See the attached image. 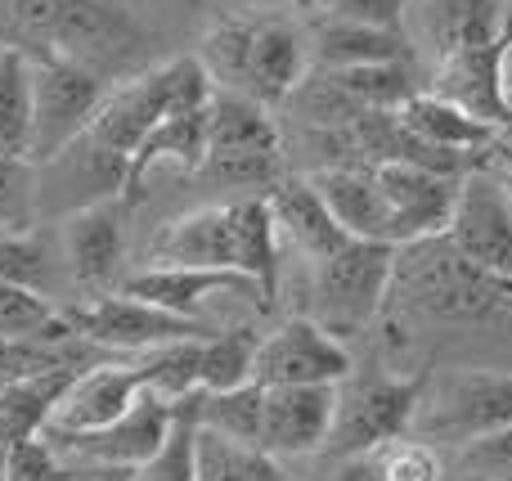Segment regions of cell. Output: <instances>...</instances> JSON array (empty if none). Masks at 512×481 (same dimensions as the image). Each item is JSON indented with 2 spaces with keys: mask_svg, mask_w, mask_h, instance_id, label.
<instances>
[{
  "mask_svg": "<svg viewBox=\"0 0 512 481\" xmlns=\"http://www.w3.org/2000/svg\"><path fill=\"white\" fill-rule=\"evenodd\" d=\"M391 293L405 306L432 315V320L472 324L508 311L512 293L504 284L477 270L445 234L409 239L396 248V270H391Z\"/></svg>",
  "mask_w": 512,
  "mask_h": 481,
  "instance_id": "obj_1",
  "label": "cell"
},
{
  "mask_svg": "<svg viewBox=\"0 0 512 481\" xmlns=\"http://www.w3.org/2000/svg\"><path fill=\"white\" fill-rule=\"evenodd\" d=\"M216 95V81L207 77L203 59L185 54V59L158 63V68H144L135 77L108 86L104 104H99L95 122H90V140L104 144L108 153L131 162V153L144 144V135L162 122L167 113L180 108H207Z\"/></svg>",
  "mask_w": 512,
  "mask_h": 481,
  "instance_id": "obj_2",
  "label": "cell"
},
{
  "mask_svg": "<svg viewBox=\"0 0 512 481\" xmlns=\"http://www.w3.org/2000/svg\"><path fill=\"white\" fill-rule=\"evenodd\" d=\"M310 293H315V315L328 333L369 329L382 315L391 297V270H396V243L382 239H346L324 261H310Z\"/></svg>",
  "mask_w": 512,
  "mask_h": 481,
  "instance_id": "obj_3",
  "label": "cell"
},
{
  "mask_svg": "<svg viewBox=\"0 0 512 481\" xmlns=\"http://www.w3.org/2000/svg\"><path fill=\"white\" fill-rule=\"evenodd\" d=\"M512 423V374L504 369H454L427 378L414 428L432 446H468Z\"/></svg>",
  "mask_w": 512,
  "mask_h": 481,
  "instance_id": "obj_4",
  "label": "cell"
},
{
  "mask_svg": "<svg viewBox=\"0 0 512 481\" xmlns=\"http://www.w3.org/2000/svg\"><path fill=\"white\" fill-rule=\"evenodd\" d=\"M149 41V27L117 0H68L45 45L95 72L99 81L117 86V81L144 72L140 63L149 54Z\"/></svg>",
  "mask_w": 512,
  "mask_h": 481,
  "instance_id": "obj_5",
  "label": "cell"
},
{
  "mask_svg": "<svg viewBox=\"0 0 512 481\" xmlns=\"http://www.w3.org/2000/svg\"><path fill=\"white\" fill-rule=\"evenodd\" d=\"M104 95L108 81H99L81 63L54 50L32 59V162H50L68 144H77L95 122Z\"/></svg>",
  "mask_w": 512,
  "mask_h": 481,
  "instance_id": "obj_6",
  "label": "cell"
},
{
  "mask_svg": "<svg viewBox=\"0 0 512 481\" xmlns=\"http://www.w3.org/2000/svg\"><path fill=\"white\" fill-rule=\"evenodd\" d=\"M68 324L77 329L81 342L104 351H153L162 342H180V338H207L212 324L207 320H189V315L162 311L153 302H140L131 293H99L86 306H72Z\"/></svg>",
  "mask_w": 512,
  "mask_h": 481,
  "instance_id": "obj_7",
  "label": "cell"
},
{
  "mask_svg": "<svg viewBox=\"0 0 512 481\" xmlns=\"http://www.w3.org/2000/svg\"><path fill=\"white\" fill-rule=\"evenodd\" d=\"M445 239L472 266L486 270L495 284H504L512 293V203L486 162L459 180V198H454V216L445 225Z\"/></svg>",
  "mask_w": 512,
  "mask_h": 481,
  "instance_id": "obj_8",
  "label": "cell"
},
{
  "mask_svg": "<svg viewBox=\"0 0 512 481\" xmlns=\"http://www.w3.org/2000/svg\"><path fill=\"white\" fill-rule=\"evenodd\" d=\"M427 374H409V378H369L360 383L351 396L337 392V419L328 432V446L337 455H364V450H378L396 437H409L414 428L418 401H423Z\"/></svg>",
  "mask_w": 512,
  "mask_h": 481,
  "instance_id": "obj_9",
  "label": "cell"
},
{
  "mask_svg": "<svg viewBox=\"0 0 512 481\" xmlns=\"http://www.w3.org/2000/svg\"><path fill=\"white\" fill-rule=\"evenodd\" d=\"M351 351L337 333H328L310 315H292L274 333H265L256 347L252 378L261 387H288V383H337L351 378Z\"/></svg>",
  "mask_w": 512,
  "mask_h": 481,
  "instance_id": "obj_10",
  "label": "cell"
},
{
  "mask_svg": "<svg viewBox=\"0 0 512 481\" xmlns=\"http://www.w3.org/2000/svg\"><path fill=\"white\" fill-rule=\"evenodd\" d=\"M171 423H176V405L162 401L158 392H144L131 410L117 423L99 432H77V437H45L54 450H68L72 459H86V464L113 468V473H131L144 459H153L167 441Z\"/></svg>",
  "mask_w": 512,
  "mask_h": 481,
  "instance_id": "obj_11",
  "label": "cell"
},
{
  "mask_svg": "<svg viewBox=\"0 0 512 481\" xmlns=\"http://www.w3.org/2000/svg\"><path fill=\"white\" fill-rule=\"evenodd\" d=\"M382 194L391 207V243L427 239V234H445L454 216V198H459L463 176H441L418 162H378L373 167Z\"/></svg>",
  "mask_w": 512,
  "mask_h": 481,
  "instance_id": "obj_12",
  "label": "cell"
},
{
  "mask_svg": "<svg viewBox=\"0 0 512 481\" xmlns=\"http://www.w3.org/2000/svg\"><path fill=\"white\" fill-rule=\"evenodd\" d=\"M122 198H99L77 212H63L59 221V248L68 261V275L90 293H108L117 284L126 252V230H122Z\"/></svg>",
  "mask_w": 512,
  "mask_h": 481,
  "instance_id": "obj_13",
  "label": "cell"
},
{
  "mask_svg": "<svg viewBox=\"0 0 512 481\" xmlns=\"http://www.w3.org/2000/svg\"><path fill=\"white\" fill-rule=\"evenodd\" d=\"M337 419V383H288L265 387L261 450L279 455H310L328 446Z\"/></svg>",
  "mask_w": 512,
  "mask_h": 481,
  "instance_id": "obj_14",
  "label": "cell"
},
{
  "mask_svg": "<svg viewBox=\"0 0 512 481\" xmlns=\"http://www.w3.org/2000/svg\"><path fill=\"white\" fill-rule=\"evenodd\" d=\"M512 45V27L499 41H486V45H468V50H454L436 63V81L432 90L450 104L468 108L472 117L490 122L495 131H508L512 126V113L504 104V54Z\"/></svg>",
  "mask_w": 512,
  "mask_h": 481,
  "instance_id": "obj_15",
  "label": "cell"
},
{
  "mask_svg": "<svg viewBox=\"0 0 512 481\" xmlns=\"http://www.w3.org/2000/svg\"><path fill=\"white\" fill-rule=\"evenodd\" d=\"M144 387L140 365H90L72 378V387L63 392V401L54 405V419L45 428V437H77V432H99L108 423H117L131 410Z\"/></svg>",
  "mask_w": 512,
  "mask_h": 481,
  "instance_id": "obj_16",
  "label": "cell"
},
{
  "mask_svg": "<svg viewBox=\"0 0 512 481\" xmlns=\"http://www.w3.org/2000/svg\"><path fill=\"white\" fill-rule=\"evenodd\" d=\"M122 293L140 297V302H153L162 311H176V315H189V320H203V306L207 297L216 293H234V297H248L252 306L270 311L265 302L261 284L248 279L243 270H198V266H149L140 275H131L122 284Z\"/></svg>",
  "mask_w": 512,
  "mask_h": 481,
  "instance_id": "obj_17",
  "label": "cell"
},
{
  "mask_svg": "<svg viewBox=\"0 0 512 481\" xmlns=\"http://www.w3.org/2000/svg\"><path fill=\"white\" fill-rule=\"evenodd\" d=\"M153 266H198V270H239L234 243V207H194L162 225L153 239Z\"/></svg>",
  "mask_w": 512,
  "mask_h": 481,
  "instance_id": "obj_18",
  "label": "cell"
},
{
  "mask_svg": "<svg viewBox=\"0 0 512 481\" xmlns=\"http://www.w3.org/2000/svg\"><path fill=\"white\" fill-rule=\"evenodd\" d=\"M306 81V36L292 23H252L248 45V77H243V95L256 104H283L292 90Z\"/></svg>",
  "mask_w": 512,
  "mask_h": 481,
  "instance_id": "obj_19",
  "label": "cell"
},
{
  "mask_svg": "<svg viewBox=\"0 0 512 481\" xmlns=\"http://www.w3.org/2000/svg\"><path fill=\"white\" fill-rule=\"evenodd\" d=\"M207 162V108H180V113H167L144 144L131 153L126 162V189L122 203H135L144 194V180H149L153 167H180V171H203Z\"/></svg>",
  "mask_w": 512,
  "mask_h": 481,
  "instance_id": "obj_20",
  "label": "cell"
},
{
  "mask_svg": "<svg viewBox=\"0 0 512 481\" xmlns=\"http://www.w3.org/2000/svg\"><path fill=\"white\" fill-rule=\"evenodd\" d=\"M310 185L319 189V198L351 239L391 243V207L373 167H319L310 171Z\"/></svg>",
  "mask_w": 512,
  "mask_h": 481,
  "instance_id": "obj_21",
  "label": "cell"
},
{
  "mask_svg": "<svg viewBox=\"0 0 512 481\" xmlns=\"http://www.w3.org/2000/svg\"><path fill=\"white\" fill-rule=\"evenodd\" d=\"M270 212L283 239H292L310 261H324L328 252H337L351 234L337 225V216L328 212V203L319 198V189L310 185V176H279L270 185Z\"/></svg>",
  "mask_w": 512,
  "mask_h": 481,
  "instance_id": "obj_22",
  "label": "cell"
},
{
  "mask_svg": "<svg viewBox=\"0 0 512 481\" xmlns=\"http://www.w3.org/2000/svg\"><path fill=\"white\" fill-rule=\"evenodd\" d=\"M77 374H81L77 365H59L0 387V450L23 446V441H41L54 419V405L63 401V392L72 387Z\"/></svg>",
  "mask_w": 512,
  "mask_h": 481,
  "instance_id": "obj_23",
  "label": "cell"
},
{
  "mask_svg": "<svg viewBox=\"0 0 512 481\" xmlns=\"http://www.w3.org/2000/svg\"><path fill=\"white\" fill-rule=\"evenodd\" d=\"M207 153H283L279 126L265 104L216 86L207 104Z\"/></svg>",
  "mask_w": 512,
  "mask_h": 481,
  "instance_id": "obj_24",
  "label": "cell"
},
{
  "mask_svg": "<svg viewBox=\"0 0 512 481\" xmlns=\"http://www.w3.org/2000/svg\"><path fill=\"white\" fill-rule=\"evenodd\" d=\"M400 117H405V126L418 135V140L436 144V149H454V153H472V158H486L490 140H495V126L481 122V117H472L468 108L450 104V99H441L436 90H418L414 99H409L405 108H400Z\"/></svg>",
  "mask_w": 512,
  "mask_h": 481,
  "instance_id": "obj_25",
  "label": "cell"
},
{
  "mask_svg": "<svg viewBox=\"0 0 512 481\" xmlns=\"http://www.w3.org/2000/svg\"><path fill=\"white\" fill-rule=\"evenodd\" d=\"M315 59L324 68H360V63H391L409 59V41L396 27L351 23V18H328L315 32Z\"/></svg>",
  "mask_w": 512,
  "mask_h": 481,
  "instance_id": "obj_26",
  "label": "cell"
},
{
  "mask_svg": "<svg viewBox=\"0 0 512 481\" xmlns=\"http://www.w3.org/2000/svg\"><path fill=\"white\" fill-rule=\"evenodd\" d=\"M234 243H239V270L256 279L265 302L274 306L279 297V225H274L270 198L265 194H243L234 198Z\"/></svg>",
  "mask_w": 512,
  "mask_h": 481,
  "instance_id": "obj_27",
  "label": "cell"
},
{
  "mask_svg": "<svg viewBox=\"0 0 512 481\" xmlns=\"http://www.w3.org/2000/svg\"><path fill=\"white\" fill-rule=\"evenodd\" d=\"M0 158L32 162V59L9 45L0 54Z\"/></svg>",
  "mask_w": 512,
  "mask_h": 481,
  "instance_id": "obj_28",
  "label": "cell"
},
{
  "mask_svg": "<svg viewBox=\"0 0 512 481\" xmlns=\"http://www.w3.org/2000/svg\"><path fill=\"white\" fill-rule=\"evenodd\" d=\"M185 401H189V410H194L198 428H212V432H221V437L261 446L265 387L256 383V378L243 387H230V392H194V396H185Z\"/></svg>",
  "mask_w": 512,
  "mask_h": 481,
  "instance_id": "obj_29",
  "label": "cell"
},
{
  "mask_svg": "<svg viewBox=\"0 0 512 481\" xmlns=\"http://www.w3.org/2000/svg\"><path fill=\"white\" fill-rule=\"evenodd\" d=\"M324 72H328V81L360 108H387V113H400V108L418 95V81H414V72H409V59L360 63V68H324Z\"/></svg>",
  "mask_w": 512,
  "mask_h": 481,
  "instance_id": "obj_30",
  "label": "cell"
},
{
  "mask_svg": "<svg viewBox=\"0 0 512 481\" xmlns=\"http://www.w3.org/2000/svg\"><path fill=\"white\" fill-rule=\"evenodd\" d=\"M198 481H283V468L270 450L198 428Z\"/></svg>",
  "mask_w": 512,
  "mask_h": 481,
  "instance_id": "obj_31",
  "label": "cell"
},
{
  "mask_svg": "<svg viewBox=\"0 0 512 481\" xmlns=\"http://www.w3.org/2000/svg\"><path fill=\"white\" fill-rule=\"evenodd\" d=\"M0 338H45V342H72L77 329L68 315L54 311L50 297L18 288L0 279Z\"/></svg>",
  "mask_w": 512,
  "mask_h": 481,
  "instance_id": "obj_32",
  "label": "cell"
},
{
  "mask_svg": "<svg viewBox=\"0 0 512 481\" xmlns=\"http://www.w3.org/2000/svg\"><path fill=\"white\" fill-rule=\"evenodd\" d=\"M256 347H261V333H252V329L207 333L203 338V369H198V392H230V387L252 383Z\"/></svg>",
  "mask_w": 512,
  "mask_h": 481,
  "instance_id": "obj_33",
  "label": "cell"
},
{
  "mask_svg": "<svg viewBox=\"0 0 512 481\" xmlns=\"http://www.w3.org/2000/svg\"><path fill=\"white\" fill-rule=\"evenodd\" d=\"M144 374V387L158 392L162 401H185L198 392V369H203V338H180L153 347L144 360H135Z\"/></svg>",
  "mask_w": 512,
  "mask_h": 481,
  "instance_id": "obj_34",
  "label": "cell"
},
{
  "mask_svg": "<svg viewBox=\"0 0 512 481\" xmlns=\"http://www.w3.org/2000/svg\"><path fill=\"white\" fill-rule=\"evenodd\" d=\"M198 423L189 401H176V423L153 459L131 468V481H198Z\"/></svg>",
  "mask_w": 512,
  "mask_h": 481,
  "instance_id": "obj_35",
  "label": "cell"
},
{
  "mask_svg": "<svg viewBox=\"0 0 512 481\" xmlns=\"http://www.w3.org/2000/svg\"><path fill=\"white\" fill-rule=\"evenodd\" d=\"M0 279L45 297V288H50V243H45V234L27 230V225L0 230Z\"/></svg>",
  "mask_w": 512,
  "mask_h": 481,
  "instance_id": "obj_36",
  "label": "cell"
},
{
  "mask_svg": "<svg viewBox=\"0 0 512 481\" xmlns=\"http://www.w3.org/2000/svg\"><path fill=\"white\" fill-rule=\"evenodd\" d=\"M248 45H252V23H221L207 32L203 41V68L207 77L221 90H239L243 95V77H248Z\"/></svg>",
  "mask_w": 512,
  "mask_h": 481,
  "instance_id": "obj_37",
  "label": "cell"
},
{
  "mask_svg": "<svg viewBox=\"0 0 512 481\" xmlns=\"http://www.w3.org/2000/svg\"><path fill=\"white\" fill-rule=\"evenodd\" d=\"M59 365H86L81 351H72L68 342H45V338H0V387H9L14 378L41 374V369Z\"/></svg>",
  "mask_w": 512,
  "mask_h": 481,
  "instance_id": "obj_38",
  "label": "cell"
},
{
  "mask_svg": "<svg viewBox=\"0 0 512 481\" xmlns=\"http://www.w3.org/2000/svg\"><path fill=\"white\" fill-rule=\"evenodd\" d=\"M378 468L382 481H441V455L423 437H396L387 446H378Z\"/></svg>",
  "mask_w": 512,
  "mask_h": 481,
  "instance_id": "obj_39",
  "label": "cell"
},
{
  "mask_svg": "<svg viewBox=\"0 0 512 481\" xmlns=\"http://www.w3.org/2000/svg\"><path fill=\"white\" fill-rule=\"evenodd\" d=\"M32 216V162L0 158V230L27 225Z\"/></svg>",
  "mask_w": 512,
  "mask_h": 481,
  "instance_id": "obj_40",
  "label": "cell"
},
{
  "mask_svg": "<svg viewBox=\"0 0 512 481\" xmlns=\"http://www.w3.org/2000/svg\"><path fill=\"white\" fill-rule=\"evenodd\" d=\"M5 481H59V450L50 441H23L5 450Z\"/></svg>",
  "mask_w": 512,
  "mask_h": 481,
  "instance_id": "obj_41",
  "label": "cell"
},
{
  "mask_svg": "<svg viewBox=\"0 0 512 481\" xmlns=\"http://www.w3.org/2000/svg\"><path fill=\"white\" fill-rule=\"evenodd\" d=\"M463 464L481 477L512 473V423L499 428V432H486V437L468 441V446H463Z\"/></svg>",
  "mask_w": 512,
  "mask_h": 481,
  "instance_id": "obj_42",
  "label": "cell"
},
{
  "mask_svg": "<svg viewBox=\"0 0 512 481\" xmlns=\"http://www.w3.org/2000/svg\"><path fill=\"white\" fill-rule=\"evenodd\" d=\"M405 14H409V0H333V5H328V18L396 27V32H405Z\"/></svg>",
  "mask_w": 512,
  "mask_h": 481,
  "instance_id": "obj_43",
  "label": "cell"
},
{
  "mask_svg": "<svg viewBox=\"0 0 512 481\" xmlns=\"http://www.w3.org/2000/svg\"><path fill=\"white\" fill-rule=\"evenodd\" d=\"M63 5H68V0H14V18H18V27H23L27 36L50 41V32H54V23H59Z\"/></svg>",
  "mask_w": 512,
  "mask_h": 481,
  "instance_id": "obj_44",
  "label": "cell"
},
{
  "mask_svg": "<svg viewBox=\"0 0 512 481\" xmlns=\"http://www.w3.org/2000/svg\"><path fill=\"white\" fill-rule=\"evenodd\" d=\"M333 481H382L378 450H364V455H346L342 464H337Z\"/></svg>",
  "mask_w": 512,
  "mask_h": 481,
  "instance_id": "obj_45",
  "label": "cell"
},
{
  "mask_svg": "<svg viewBox=\"0 0 512 481\" xmlns=\"http://www.w3.org/2000/svg\"><path fill=\"white\" fill-rule=\"evenodd\" d=\"M504 104H508V113H512V45H508V54H504Z\"/></svg>",
  "mask_w": 512,
  "mask_h": 481,
  "instance_id": "obj_46",
  "label": "cell"
},
{
  "mask_svg": "<svg viewBox=\"0 0 512 481\" xmlns=\"http://www.w3.org/2000/svg\"><path fill=\"white\" fill-rule=\"evenodd\" d=\"M292 5H301V9H319V14H328V5H333V0H292Z\"/></svg>",
  "mask_w": 512,
  "mask_h": 481,
  "instance_id": "obj_47",
  "label": "cell"
},
{
  "mask_svg": "<svg viewBox=\"0 0 512 481\" xmlns=\"http://www.w3.org/2000/svg\"><path fill=\"white\" fill-rule=\"evenodd\" d=\"M486 481H512V473H499V477H486Z\"/></svg>",
  "mask_w": 512,
  "mask_h": 481,
  "instance_id": "obj_48",
  "label": "cell"
},
{
  "mask_svg": "<svg viewBox=\"0 0 512 481\" xmlns=\"http://www.w3.org/2000/svg\"><path fill=\"white\" fill-rule=\"evenodd\" d=\"M0 481H5V450H0Z\"/></svg>",
  "mask_w": 512,
  "mask_h": 481,
  "instance_id": "obj_49",
  "label": "cell"
},
{
  "mask_svg": "<svg viewBox=\"0 0 512 481\" xmlns=\"http://www.w3.org/2000/svg\"><path fill=\"white\" fill-rule=\"evenodd\" d=\"M0 54H5V45H0Z\"/></svg>",
  "mask_w": 512,
  "mask_h": 481,
  "instance_id": "obj_50",
  "label": "cell"
}]
</instances>
